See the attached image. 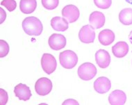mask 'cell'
<instances>
[{
	"label": "cell",
	"instance_id": "6da1fadb",
	"mask_svg": "<svg viewBox=\"0 0 132 105\" xmlns=\"http://www.w3.org/2000/svg\"><path fill=\"white\" fill-rule=\"evenodd\" d=\"M22 28L26 34L29 36H40L43 29L40 20L34 16L27 17L23 20Z\"/></svg>",
	"mask_w": 132,
	"mask_h": 105
},
{
	"label": "cell",
	"instance_id": "7a4b0ae2",
	"mask_svg": "<svg viewBox=\"0 0 132 105\" xmlns=\"http://www.w3.org/2000/svg\"><path fill=\"white\" fill-rule=\"evenodd\" d=\"M59 62L64 68L72 69L77 64V55L76 54L75 52L70 50L63 51L60 53Z\"/></svg>",
	"mask_w": 132,
	"mask_h": 105
},
{
	"label": "cell",
	"instance_id": "3957f363",
	"mask_svg": "<svg viewBox=\"0 0 132 105\" xmlns=\"http://www.w3.org/2000/svg\"><path fill=\"white\" fill-rule=\"evenodd\" d=\"M78 75L84 81L91 80L97 74V68L91 63H84L78 68Z\"/></svg>",
	"mask_w": 132,
	"mask_h": 105
},
{
	"label": "cell",
	"instance_id": "277c9868",
	"mask_svg": "<svg viewBox=\"0 0 132 105\" xmlns=\"http://www.w3.org/2000/svg\"><path fill=\"white\" fill-rule=\"evenodd\" d=\"M52 82L48 78H40L35 84V90L39 95H47L52 91Z\"/></svg>",
	"mask_w": 132,
	"mask_h": 105
},
{
	"label": "cell",
	"instance_id": "5b68a950",
	"mask_svg": "<svg viewBox=\"0 0 132 105\" xmlns=\"http://www.w3.org/2000/svg\"><path fill=\"white\" fill-rule=\"evenodd\" d=\"M41 66L47 75H50L56 69V60L50 54H44L41 59Z\"/></svg>",
	"mask_w": 132,
	"mask_h": 105
},
{
	"label": "cell",
	"instance_id": "8992f818",
	"mask_svg": "<svg viewBox=\"0 0 132 105\" xmlns=\"http://www.w3.org/2000/svg\"><path fill=\"white\" fill-rule=\"evenodd\" d=\"M79 15V10L75 5H67L62 10V15L70 23H73L77 20Z\"/></svg>",
	"mask_w": 132,
	"mask_h": 105
},
{
	"label": "cell",
	"instance_id": "52a82bcc",
	"mask_svg": "<svg viewBox=\"0 0 132 105\" xmlns=\"http://www.w3.org/2000/svg\"><path fill=\"white\" fill-rule=\"evenodd\" d=\"M80 41L84 43H92L95 39V32L91 25H85L80 29L79 33Z\"/></svg>",
	"mask_w": 132,
	"mask_h": 105
},
{
	"label": "cell",
	"instance_id": "ba28073f",
	"mask_svg": "<svg viewBox=\"0 0 132 105\" xmlns=\"http://www.w3.org/2000/svg\"><path fill=\"white\" fill-rule=\"evenodd\" d=\"M49 45L51 49L58 51L62 50L66 45L65 37L62 34H54L50 37L48 41Z\"/></svg>",
	"mask_w": 132,
	"mask_h": 105
},
{
	"label": "cell",
	"instance_id": "9c48e42d",
	"mask_svg": "<svg viewBox=\"0 0 132 105\" xmlns=\"http://www.w3.org/2000/svg\"><path fill=\"white\" fill-rule=\"evenodd\" d=\"M111 81L105 77H100L97 78L94 82V88L96 91L100 94L107 93L111 89Z\"/></svg>",
	"mask_w": 132,
	"mask_h": 105
},
{
	"label": "cell",
	"instance_id": "30bf717a",
	"mask_svg": "<svg viewBox=\"0 0 132 105\" xmlns=\"http://www.w3.org/2000/svg\"><path fill=\"white\" fill-rule=\"evenodd\" d=\"M14 93L19 100L23 101L29 100L32 95L29 87L24 84H19L17 85L14 88Z\"/></svg>",
	"mask_w": 132,
	"mask_h": 105
},
{
	"label": "cell",
	"instance_id": "8fae6325",
	"mask_svg": "<svg viewBox=\"0 0 132 105\" xmlns=\"http://www.w3.org/2000/svg\"><path fill=\"white\" fill-rule=\"evenodd\" d=\"M95 61L101 68H106L111 63V56L107 51L101 49L95 54Z\"/></svg>",
	"mask_w": 132,
	"mask_h": 105
},
{
	"label": "cell",
	"instance_id": "7c38bea8",
	"mask_svg": "<svg viewBox=\"0 0 132 105\" xmlns=\"http://www.w3.org/2000/svg\"><path fill=\"white\" fill-rule=\"evenodd\" d=\"M89 22L94 29H100L105 24L104 15L100 11L93 12L89 18Z\"/></svg>",
	"mask_w": 132,
	"mask_h": 105
},
{
	"label": "cell",
	"instance_id": "4fadbf2b",
	"mask_svg": "<svg viewBox=\"0 0 132 105\" xmlns=\"http://www.w3.org/2000/svg\"><path fill=\"white\" fill-rule=\"evenodd\" d=\"M127 100V95L125 92L120 90H116L109 96V102L112 105H123Z\"/></svg>",
	"mask_w": 132,
	"mask_h": 105
},
{
	"label": "cell",
	"instance_id": "5bb4252c",
	"mask_svg": "<svg viewBox=\"0 0 132 105\" xmlns=\"http://www.w3.org/2000/svg\"><path fill=\"white\" fill-rule=\"evenodd\" d=\"M99 41L102 45L108 46L113 43L115 40V34L110 29H104L99 34Z\"/></svg>",
	"mask_w": 132,
	"mask_h": 105
},
{
	"label": "cell",
	"instance_id": "9a60e30c",
	"mask_svg": "<svg viewBox=\"0 0 132 105\" xmlns=\"http://www.w3.org/2000/svg\"><path fill=\"white\" fill-rule=\"evenodd\" d=\"M112 52L117 58H122L127 54L129 52V45L126 42H118L112 47Z\"/></svg>",
	"mask_w": 132,
	"mask_h": 105
},
{
	"label": "cell",
	"instance_id": "2e32d148",
	"mask_svg": "<svg viewBox=\"0 0 132 105\" xmlns=\"http://www.w3.org/2000/svg\"><path fill=\"white\" fill-rule=\"evenodd\" d=\"M52 27L57 31H65L68 29V22L64 18L54 17L51 20Z\"/></svg>",
	"mask_w": 132,
	"mask_h": 105
},
{
	"label": "cell",
	"instance_id": "e0dca14e",
	"mask_svg": "<svg viewBox=\"0 0 132 105\" xmlns=\"http://www.w3.org/2000/svg\"><path fill=\"white\" fill-rule=\"evenodd\" d=\"M37 7L36 0H21L20 9L24 14L32 13Z\"/></svg>",
	"mask_w": 132,
	"mask_h": 105
},
{
	"label": "cell",
	"instance_id": "ac0fdd59",
	"mask_svg": "<svg viewBox=\"0 0 132 105\" xmlns=\"http://www.w3.org/2000/svg\"><path fill=\"white\" fill-rule=\"evenodd\" d=\"M119 20L125 25H132V9L127 8L122 10L119 13Z\"/></svg>",
	"mask_w": 132,
	"mask_h": 105
},
{
	"label": "cell",
	"instance_id": "d6986e66",
	"mask_svg": "<svg viewBox=\"0 0 132 105\" xmlns=\"http://www.w3.org/2000/svg\"><path fill=\"white\" fill-rule=\"evenodd\" d=\"M42 4L47 10H54L59 4V0H41Z\"/></svg>",
	"mask_w": 132,
	"mask_h": 105
},
{
	"label": "cell",
	"instance_id": "ffe728a7",
	"mask_svg": "<svg viewBox=\"0 0 132 105\" xmlns=\"http://www.w3.org/2000/svg\"><path fill=\"white\" fill-rule=\"evenodd\" d=\"M9 45L7 42L4 40H0V57H5L9 54Z\"/></svg>",
	"mask_w": 132,
	"mask_h": 105
},
{
	"label": "cell",
	"instance_id": "44dd1931",
	"mask_svg": "<svg viewBox=\"0 0 132 105\" xmlns=\"http://www.w3.org/2000/svg\"><path fill=\"white\" fill-rule=\"evenodd\" d=\"M94 3L97 7L102 9H107L112 4V0H94Z\"/></svg>",
	"mask_w": 132,
	"mask_h": 105
},
{
	"label": "cell",
	"instance_id": "7402d4cb",
	"mask_svg": "<svg viewBox=\"0 0 132 105\" xmlns=\"http://www.w3.org/2000/svg\"><path fill=\"white\" fill-rule=\"evenodd\" d=\"M1 5L6 7L9 12L13 11L17 7V4L15 0H3L1 2Z\"/></svg>",
	"mask_w": 132,
	"mask_h": 105
},
{
	"label": "cell",
	"instance_id": "603a6c76",
	"mask_svg": "<svg viewBox=\"0 0 132 105\" xmlns=\"http://www.w3.org/2000/svg\"><path fill=\"white\" fill-rule=\"evenodd\" d=\"M9 100L8 97V93L3 88H0V102H1V105L6 104Z\"/></svg>",
	"mask_w": 132,
	"mask_h": 105
},
{
	"label": "cell",
	"instance_id": "cb8c5ba5",
	"mask_svg": "<svg viewBox=\"0 0 132 105\" xmlns=\"http://www.w3.org/2000/svg\"><path fill=\"white\" fill-rule=\"evenodd\" d=\"M0 14H1V21H0V23L2 24L4 20L6 18V13L2 8H0Z\"/></svg>",
	"mask_w": 132,
	"mask_h": 105
},
{
	"label": "cell",
	"instance_id": "d4e9b609",
	"mask_svg": "<svg viewBox=\"0 0 132 105\" xmlns=\"http://www.w3.org/2000/svg\"><path fill=\"white\" fill-rule=\"evenodd\" d=\"M63 104H79V102H77V101L73 100V99H68L67 100L63 103Z\"/></svg>",
	"mask_w": 132,
	"mask_h": 105
},
{
	"label": "cell",
	"instance_id": "484cf974",
	"mask_svg": "<svg viewBox=\"0 0 132 105\" xmlns=\"http://www.w3.org/2000/svg\"><path fill=\"white\" fill-rule=\"evenodd\" d=\"M129 41L130 43L132 44V31L130 32L129 36Z\"/></svg>",
	"mask_w": 132,
	"mask_h": 105
},
{
	"label": "cell",
	"instance_id": "4316f807",
	"mask_svg": "<svg viewBox=\"0 0 132 105\" xmlns=\"http://www.w3.org/2000/svg\"><path fill=\"white\" fill-rule=\"evenodd\" d=\"M125 1L127 3H129V4H130L132 5V0H125Z\"/></svg>",
	"mask_w": 132,
	"mask_h": 105
}]
</instances>
